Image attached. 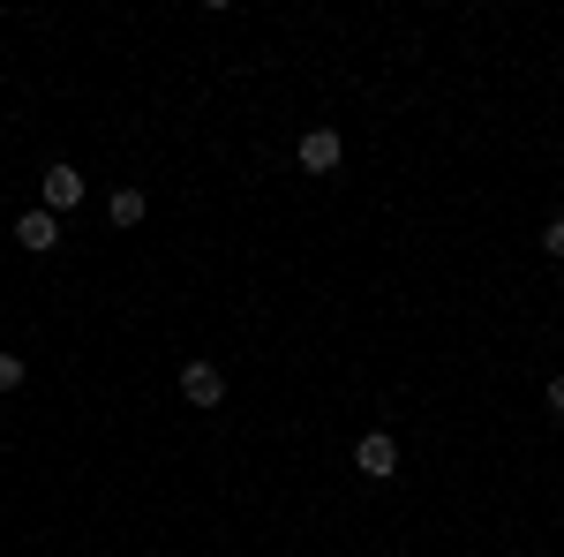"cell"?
I'll list each match as a JSON object with an SVG mask.
<instances>
[{
    "label": "cell",
    "mask_w": 564,
    "mask_h": 557,
    "mask_svg": "<svg viewBox=\"0 0 564 557\" xmlns=\"http://www.w3.org/2000/svg\"><path fill=\"white\" fill-rule=\"evenodd\" d=\"M39 204H45L53 218H61V212H76V204H84V173L68 167V159H53V167L39 173Z\"/></svg>",
    "instance_id": "1"
},
{
    "label": "cell",
    "mask_w": 564,
    "mask_h": 557,
    "mask_svg": "<svg viewBox=\"0 0 564 557\" xmlns=\"http://www.w3.org/2000/svg\"><path fill=\"white\" fill-rule=\"evenodd\" d=\"M294 159H302V173H339L347 167V136L339 129H308L302 143H294Z\"/></svg>",
    "instance_id": "2"
},
{
    "label": "cell",
    "mask_w": 564,
    "mask_h": 557,
    "mask_svg": "<svg viewBox=\"0 0 564 557\" xmlns=\"http://www.w3.org/2000/svg\"><path fill=\"white\" fill-rule=\"evenodd\" d=\"M181 399L188 407H218L226 399V369L218 362H181Z\"/></svg>",
    "instance_id": "3"
},
{
    "label": "cell",
    "mask_w": 564,
    "mask_h": 557,
    "mask_svg": "<svg viewBox=\"0 0 564 557\" xmlns=\"http://www.w3.org/2000/svg\"><path fill=\"white\" fill-rule=\"evenodd\" d=\"M354 468L369 474V482H391V474H399V444H391V429H369V437L354 444Z\"/></svg>",
    "instance_id": "4"
},
{
    "label": "cell",
    "mask_w": 564,
    "mask_h": 557,
    "mask_svg": "<svg viewBox=\"0 0 564 557\" xmlns=\"http://www.w3.org/2000/svg\"><path fill=\"white\" fill-rule=\"evenodd\" d=\"M15 242H23V249H31V257H45V249H53V242H61V218L45 212V204H39V212H23V218H15Z\"/></svg>",
    "instance_id": "5"
},
{
    "label": "cell",
    "mask_w": 564,
    "mask_h": 557,
    "mask_svg": "<svg viewBox=\"0 0 564 557\" xmlns=\"http://www.w3.org/2000/svg\"><path fill=\"white\" fill-rule=\"evenodd\" d=\"M106 218H113V226H135V218H143V189H113Z\"/></svg>",
    "instance_id": "6"
},
{
    "label": "cell",
    "mask_w": 564,
    "mask_h": 557,
    "mask_svg": "<svg viewBox=\"0 0 564 557\" xmlns=\"http://www.w3.org/2000/svg\"><path fill=\"white\" fill-rule=\"evenodd\" d=\"M542 257L564 264V218H550V226H542Z\"/></svg>",
    "instance_id": "7"
},
{
    "label": "cell",
    "mask_w": 564,
    "mask_h": 557,
    "mask_svg": "<svg viewBox=\"0 0 564 557\" xmlns=\"http://www.w3.org/2000/svg\"><path fill=\"white\" fill-rule=\"evenodd\" d=\"M23 385V354H0V392H15Z\"/></svg>",
    "instance_id": "8"
},
{
    "label": "cell",
    "mask_w": 564,
    "mask_h": 557,
    "mask_svg": "<svg viewBox=\"0 0 564 557\" xmlns=\"http://www.w3.org/2000/svg\"><path fill=\"white\" fill-rule=\"evenodd\" d=\"M550 415H564V377H550Z\"/></svg>",
    "instance_id": "9"
}]
</instances>
